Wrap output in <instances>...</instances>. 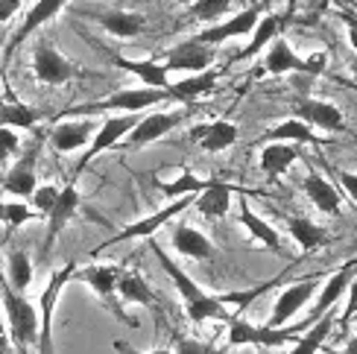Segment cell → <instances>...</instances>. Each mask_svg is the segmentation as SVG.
<instances>
[{"label":"cell","instance_id":"cell-1","mask_svg":"<svg viewBox=\"0 0 357 354\" xmlns=\"http://www.w3.org/2000/svg\"><path fill=\"white\" fill-rule=\"evenodd\" d=\"M170 100L165 88H146V85H129V88H117L114 94L94 100V102H82L73 106L65 114H77V117H94L100 111H121V114H141L146 109L158 106V102Z\"/></svg>","mask_w":357,"mask_h":354},{"label":"cell","instance_id":"cell-2","mask_svg":"<svg viewBox=\"0 0 357 354\" xmlns=\"http://www.w3.org/2000/svg\"><path fill=\"white\" fill-rule=\"evenodd\" d=\"M0 299H3L6 328L12 343L18 348L38 346V307L29 299H24V293H15L6 282V275H0Z\"/></svg>","mask_w":357,"mask_h":354},{"label":"cell","instance_id":"cell-3","mask_svg":"<svg viewBox=\"0 0 357 354\" xmlns=\"http://www.w3.org/2000/svg\"><path fill=\"white\" fill-rule=\"evenodd\" d=\"M325 62H328V53H314V56H299L290 41L275 38L270 47L264 50L261 59V73L266 77H287V73H302V77H319L325 70Z\"/></svg>","mask_w":357,"mask_h":354},{"label":"cell","instance_id":"cell-4","mask_svg":"<svg viewBox=\"0 0 357 354\" xmlns=\"http://www.w3.org/2000/svg\"><path fill=\"white\" fill-rule=\"evenodd\" d=\"M307 328L302 325H287V328H270L266 322H246V319H231L229 322V346L241 348V346H252V348H281L296 343Z\"/></svg>","mask_w":357,"mask_h":354},{"label":"cell","instance_id":"cell-5","mask_svg":"<svg viewBox=\"0 0 357 354\" xmlns=\"http://www.w3.org/2000/svg\"><path fill=\"white\" fill-rule=\"evenodd\" d=\"M77 270L79 263L77 261H68L62 270H56L47 284H44L41 296H38V354H56L53 351V316H56V305L62 299L65 287L77 278Z\"/></svg>","mask_w":357,"mask_h":354},{"label":"cell","instance_id":"cell-6","mask_svg":"<svg viewBox=\"0 0 357 354\" xmlns=\"http://www.w3.org/2000/svg\"><path fill=\"white\" fill-rule=\"evenodd\" d=\"M121 267L117 263H88V267H79L77 270V282H85L88 287L94 290V296L100 299L102 307H109V314L117 316L126 325L138 328V319L129 316L123 311V302L117 299V282H121Z\"/></svg>","mask_w":357,"mask_h":354},{"label":"cell","instance_id":"cell-7","mask_svg":"<svg viewBox=\"0 0 357 354\" xmlns=\"http://www.w3.org/2000/svg\"><path fill=\"white\" fill-rule=\"evenodd\" d=\"M197 202V197H182V199H173L170 205H165V208H158L155 214H150V217H144V220H135V223H129V226H123L117 234H112V238L106 240V243H100L97 249H94V255L97 252H102V249H109V246H117V243H126V240H146V238H153V234L158 231V229H165L170 220H176L178 214H185L190 205Z\"/></svg>","mask_w":357,"mask_h":354},{"label":"cell","instance_id":"cell-8","mask_svg":"<svg viewBox=\"0 0 357 354\" xmlns=\"http://www.w3.org/2000/svg\"><path fill=\"white\" fill-rule=\"evenodd\" d=\"M319 287H322V275H307V278H299V282L287 284L275 296V305L270 311V322H266V325L270 328H287L290 319L319 293Z\"/></svg>","mask_w":357,"mask_h":354},{"label":"cell","instance_id":"cell-9","mask_svg":"<svg viewBox=\"0 0 357 354\" xmlns=\"http://www.w3.org/2000/svg\"><path fill=\"white\" fill-rule=\"evenodd\" d=\"M188 111L185 109H173V111H150V114H141L138 126L129 132V135L121 141L123 150H138V146H146V144H155L161 138H167L170 132L185 123Z\"/></svg>","mask_w":357,"mask_h":354},{"label":"cell","instance_id":"cell-10","mask_svg":"<svg viewBox=\"0 0 357 354\" xmlns=\"http://www.w3.org/2000/svg\"><path fill=\"white\" fill-rule=\"evenodd\" d=\"M85 18H91L94 24H100L106 33H112L114 38H135L144 33V15L132 12V9H117V6H102V3H88L77 9Z\"/></svg>","mask_w":357,"mask_h":354},{"label":"cell","instance_id":"cell-11","mask_svg":"<svg viewBox=\"0 0 357 354\" xmlns=\"http://www.w3.org/2000/svg\"><path fill=\"white\" fill-rule=\"evenodd\" d=\"M33 73L44 85H65L79 77V65H73L50 41H38L33 47Z\"/></svg>","mask_w":357,"mask_h":354},{"label":"cell","instance_id":"cell-12","mask_svg":"<svg viewBox=\"0 0 357 354\" xmlns=\"http://www.w3.org/2000/svg\"><path fill=\"white\" fill-rule=\"evenodd\" d=\"M138 121H141V114H109L106 121L100 123L94 141L88 144V150L82 153L79 164H77V173H79V170H85V167L91 164V161L100 155V153H106V150H114V146H121V141L129 135L132 129L138 126Z\"/></svg>","mask_w":357,"mask_h":354},{"label":"cell","instance_id":"cell-13","mask_svg":"<svg viewBox=\"0 0 357 354\" xmlns=\"http://www.w3.org/2000/svg\"><path fill=\"white\" fill-rule=\"evenodd\" d=\"M214 59H217V47H205V44H199V41L185 38V41H178L176 47L167 50L161 65L170 70V77L173 73H178V77H190V73L211 70Z\"/></svg>","mask_w":357,"mask_h":354},{"label":"cell","instance_id":"cell-14","mask_svg":"<svg viewBox=\"0 0 357 354\" xmlns=\"http://www.w3.org/2000/svg\"><path fill=\"white\" fill-rule=\"evenodd\" d=\"M258 21H261V9L252 6V9L237 12V15H231V18L220 21V24H211L208 29H202V33L190 36V38L199 41V44H205V47H220V44H226V41H231V38L252 36V29L258 26Z\"/></svg>","mask_w":357,"mask_h":354},{"label":"cell","instance_id":"cell-15","mask_svg":"<svg viewBox=\"0 0 357 354\" xmlns=\"http://www.w3.org/2000/svg\"><path fill=\"white\" fill-rule=\"evenodd\" d=\"M354 272H357V261H346L337 272L328 275V282L319 287V299H317V305H314V311H310V314L305 316V322H302L305 328L317 325V322H319L325 314H331V311H334V305L346 296V290H349V284H351Z\"/></svg>","mask_w":357,"mask_h":354},{"label":"cell","instance_id":"cell-16","mask_svg":"<svg viewBox=\"0 0 357 354\" xmlns=\"http://www.w3.org/2000/svg\"><path fill=\"white\" fill-rule=\"evenodd\" d=\"M293 117L296 121L307 123L310 129H322V132H340L346 126L343 111L328 100H314V97H299L293 102Z\"/></svg>","mask_w":357,"mask_h":354},{"label":"cell","instance_id":"cell-17","mask_svg":"<svg viewBox=\"0 0 357 354\" xmlns=\"http://www.w3.org/2000/svg\"><path fill=\"white\" fill-rule=\"evenodd\" d=\"M79 205H82L79 187L73 185V182H68V185L62 187V197H59L56 208H53L50 217H47V234H44V246H41V255H44V258L53 252V243H56L59 234L65 231V226L79 214Z\"/></svg>","mask_w":357,"mask_h":354},{"label":"cell","instance_id":"cell-18","mask_svg":"<svg viewBox=\"0 0 357 354\" xmlns=\"http://www.w3.org/2000/svg\"><path fill=\"white\" fill-rule=\"evenodd\" d=\"M100 123L94 117H77V121H59L50 132V144L56 153H77L85 144H91Z\"/></svg>","mask_w":357,"mask_h":354},{"label":"cell","instance_id":"cell-19","mask_svg":"<svg viewBox=\"0 0 357 354\" xmlns=\"http://www.w3.org/2000/svg\"><path fill=\"white\" fill-rule=\"evenodd\" d=\"M36 161H38V150L33 146L24 158H18L9 167V173L0 179V187L6 190L12 199H33V194L38 190V173H36Z\"/></svg>","mask_w":357,"mask_h":354},{"label":"cell","instance_id":"cell-20","mask_svg":"<svg viewBox=\"0 0 357 354\" xmlns=\"http://www.w3.org/2000/svg\"><path fill=\"white\" fill-rule=\"evenodd\" d=\"M170 243H173V249H176V255L190 258V261H214V255H217L211 238H208V234H202L199 229L188 226V223H178V226L173 229Z\"/></svg>","mask_w":357,"mask_h":354},{"label":"cell","instance_id":"cell-21","mask_svg":"<svg viewBox=\"0 0 357 354\" xmlns=\"http://www.w3.org/2000/svg\"><path fill=\"white\" fill-rule=\"evenodd\" d=\"M112 65H117L121 70L132 73V77H138L141 85L146 88H165L170 85V70L161 65V62H153V59H129V56H121V53H109Z\"/></svg>","mask_w":357,"mask_h":354},{"label":"cell","instance_id":"cell-22","mask_svg":"<svg viewBox=\"0 0 357 354\" xmlns=\"http://www.w3.org/2000/svg\"><path fill=\"white\" fill-rule=\"evenodd\" d=\"M117 299L123 305H144L150 311H161V299L158 293L150 287V282L138 272V270H123L121 282H117Z\"/></svg>","mask_w":357,"mask_h":354},{"label":"cell","instance_id":"cell-23","mask_svg":"<svg viewBox=\"0 0 357 354\" xmlns=\"http://www.w3.org/2000/svg\"><path fill=\"white\" fill-rule=\"evenodd\" d=\"M190 135L199 141V146L205 153H226L237 144V138H241V129H237L231 121H211V123L197 126Z\"/></svg>","mask_w":357,"mask_h":354},{"label":"cell","instance_id":"cell-24","mask_svg":"<svg viewBox=\"0 0 357 354\" xmlns=\"http://www.w3.org/2000/svg\"><path fill=\"white\" fill-rule=\"evenodd\" d=\"M217 79H220V73L214 68L202 70V73H190V77H178L176 82L167 85V94H170V100H178V102H193V100L217 91Z\"/></svg>","mask_w":357,"mask_h":354},{"label":"cell","instance_id":"cell-25","mask_svg":"<svg viewBox=\"0 0 357 354\" xmlns=\"http://www.w3.org/2000/svg\"><path fill=\"white\" fill-rule=\"evenodd\" d=\"M305 197L310 199V205H314L319 214H328V217H337L340 205H343V199H340V190L328 179H325V176H319L317 170H310L305 176Z\"/></svg>","mask_w":357,"mask_h":354},{"label":"cell","instance_id":"cell-26","mask_svg":"<svg viewBox=\"0 0 357 354\" xmlns=\"http://www.w3.org/2000/svg\"><path fill=\"white\" fill-rule=\"evenodd\" d=\"M70 3V0H36V6L26 12V18H24V24H21V29L15 33V38H12V47L9 50H15V47H21V44L36 33V29H41L44 24H50L53 18H59L62 15V9Z\"/></svg>","mask_w":357,"mask_h":354},{"label":"cell","instance_id":"cell-27","mask_svg":"<svg viewBox=\"0 0 357 354\" xmlns=\"http://www.w3.org/2000/svg\"><path fill=\"white\" fill-rule=\"evenodd\" d=\"M299 158H302V153H299V146H296V144L270 141V144H266L264 150H261L258 164H261V173H264V176H270V179H278V176H284Z\"/></svg>","mask_w":357,"mask_h":354},{"label":"cell","instance_id":"cell-28","mask_svg":"<svg viewBox=\"0 0 357 354\" xmlns=\"http://www.w3.org/2000/svg\"><path fill=\"white\" fill-rule=\"evenodd\" d=\"M284 226L290 231V238L296 240V246L302 249V252H310V249L317 246H328L331 243V231L314 223L310 217H293V214H284Z\"/></svg>","mask_w":357,"mask_h":354},{"label":"cell","instance_id":"cell-29","mask_svg":"<svg viewBox=\"0 0 357 354\" xmlns=\"http://www.w3.org/2000/svg\"><path fill=\"white\" fill-rule=\"evenodd\" d=\"M281 26H284V15H264V18L258 21V26L252 29V38H249V44L234 56V62H246V59H255L258 53H264L270 44L275 41V38H281L278 33H281Z\"/></svg>","mask_w":357,"mask_h":354},{"label":"cell","instance_id":"cell-30","mask_svg":"<svg viewBox=\"0 0 357 354\" xmlns=\"http://www.w3.org/2000/svg\"><path fill=\"white\" fill-rule=\"evenodd\" d=\"M241 226L249 231V238L255 240V243H261V246H266V249H273L275 255H284V240H281L278 229H273L258 211H252V208H249V202L241 205Z\"/></svg>","mask_w":357,"mask_h":354},{"label":"cell","instance_id":"cell-31","mask_svg":"<svg viewBox=\"0 0 357 354\" xmlns=\"http://www.w3.org/2000/svg\"><path fill=\"white\" fill-rule=\"evenodd\" d=\"M234 194H237V187H231V185H226V182H211V185H208L202 194L197 197L193 208H197L199 217H205V220H220V217H226Z\"/></svg>","mask_w":357,"mask_h":354},{"label":"cell","instance_id":"cell-32","mask_svg":"<svg viewBox=\"0 0 357 354\" xmlns=\"http://www.w3.org/2000/svg\"><path fill=\"white\" fill-rule=\"evenodd\" d=\"M211 185V179H199L197 173H190V170H178L173 179H155V187L161 190L165 197L170 199H182V197H199L202 190Z\"/></svg>","mask_w":357,"mask_h":354},{"label":"cell","instance_id":"cell-33","mask_svg":"<svg viewBox=\"0 0 357 354\" xmlns=\"http://www.w3.org/2000/svg\"><path fill=\"white\" fill-rule=\"evenodd\" d=\"M41 121L38 109L26 106V102L18 100H9V102H0V129H15V132H26L33 129Z\"/></svg>","mask_w":357,"mask_h":354},{"label":"cell","instance_id":"cell-34","mask_svg":"<svg viewBox=\"0 0 357 354\" xmlns=\"http://www.w3.org/2000/svg\"><path fill=\"white\" fill-rule=\"evenodd\" d=\"M337 328V314L331 311V314H325L317 325H310L299 340L293 343V351L290 354H317L322 346H325V340L331 337V331Z\"/></svg>","mask_w":357,"mask_h":354},{"label":"cell","instance_id":"cell-35","mask_svg":"<svg viewBox=\"0 0 357 354\" xmlns=\"http://www.w3.org/2000/svg\"><path fill=\"white\" fill-rule=\"evenodd\" d=\"M33 261H29L26 252H21V249H12V252L6 255V282L15 293H26L29 284H33Z\"/></svg>","mask_w":357,"mask_h":354},{"label":"cell","instance_id":"cell-36","mask_svg":"<svg viewBox=\"0 0 357 354\" xmlns=\"http://www.w3.org/2000/svg\"><path fill=\"white\" fill-rule=\"evenodd\" d=\"M266 138L270 141H281V144H319L322 138L314 135V129H310L307 123L296 121V117H287V121H281L278 126H273L270 132H266Z\"/></svg>","mask_w":357,"mask_h":354},{"label":"cell","instance_id":"cell-37","mask_svg":"<svg viewBox=\"0 0 357 354\" xmlns=\"http://www.w3.org/2000/svg\"><path fill=\"white\" fill-rule=\"evenodd\" d=\"M38 220V214L29 208L26 202L21 199H12V202H0V223L9 226V229H21L24 223H33Z\"/></svg>","mask_w":357,"mask_h":354},{"label":"cell","instance_id":"cell-38","mask_svg":"<svg viewBox=\"0 0 357 354\" xmlns=\"http://www.w3.org/2000/svg\"><path fill=\"white\" fill-rule=\"evenodd\" d=\"M229 9H231V0H197L193 6H188V15L193 21L211 24V21H220L222 15H229Z\"/></svg>","mask_w":357,"mask_h":354},{"label":"cell","instance_id":"cell-39","mask_svg":"<svg viewBox=\"0 0 357 354\" xmlns=\"http://www.w3.org/2000/svg\"><path fill=\"white\" fill-rule=\"evenodd\" d=\"M59 197H62V187L59 185H38V190L33 194V199H29V205H33V211L38 217H50Z\"/></svg>","mask_w":357,"mask_h":354},{"label":"cell","instance_id":"cell-40","mask_svg":"<svg viewBox=\"0 0 357 354\" xmlns=\"http://www.w3.org/2000/svg\"><path fill=\"white\" fill-rule=\"evenodd\" d=\"M173 354H214V346L205 340H197V337H178L173 346Z\"/></svg>","mask_w":357,"mask_h":354},{"label":"cell","instance_id":"cell-41","mask_svg":"<svg viewBox=\"0 0 357 354\" xmlns=\"http://www.w3.org/2000/svg\"><path fill=\"white\" fill-rule=\"evenodd\" d=\"M357 314V272H354V278H351V284H349V290H346V311L337 316V325H349V319Z\"/></svg>","mask_w":357,"mask_h":354},{"label":"cell","instance_id":"cell-42","mask_svg":"<svg viewBox=\"0 0 357 354\" xmlns=\"http://www.w3.org/2000/svg\"><path fill=\"white\" fill-rule=\"evenodd\" d=\"M21 150V138L15 129H0V158H9Z\"/></svg>","mask_w":357,"mask_h":354},{"label":"cell","instance_id":"cell-43","mask_svg":"<svg viewBox=\"0 0 357 354\" xmlns=\"http://www.w3.org/2000/svg\"><path fill=\"white\" fill-rule=\"evenodd\" d=\"M340 185H343V190L354 199V205H357V173H351V170H340Z\"/></svg>","mask_w":357,"mask_h":354},{"label":"cell","instance_id":"cell-44","mask_svg":"<svg viewBox=\"0 0 357 354\" xmlns=\"http://www.w3.org/2000/svg\"><path fill=\"white\" fill-rule=\"evenodd\" d=\"M114 351L117 354H173V348H155V351H141V348H132L126 340H114Z\"/></svg>","mask_w":357,"mask_h":354},{"label":"cell","instance_id":"cell-45","mask_svg":"<svg viewBox=\"0 0 357 354\" xmlns=\"http://www.w3.org/2000/svg\"><path fill=\"white\" fill-rule=\"evenodd\" d=\"M24 0H0V24H6L9 18H15L21 9Z\"/></svg>","mask_w":357,"mask_h":354},{"label":"cell","instance_id":"cell-46","mask_svg":"<svg viewBox=\"0 0 357 354\" xmlns=\"http://www.w3.org/2000/svg\"><path fill=\"white\" fill-rule=\"evenodd\" d=\"M9 348H12V337L6 328V319H0V354H9Z\"/></svg>","mask_w":357,"mask_h":354},{"label":"cell","instance_id":"cell-47","mask_svg":"<svg viewBox=\"0 0 357 354\" xmlns=\"http://www.w3.org/2000/svg\"><path fill=\"white\" fill-rule=\"evenodd\" d=\"M343 354H357V334L351 337V340L346 343V348H343Z\"/></svg>","mask_w":357,"mask_h":354},{"label":"cell","instance_id":"cell-48","mask_svg":"<svg viewBox=\"0 0 357 354\" xmlns=\"http://www.w3.org/2000/svg\"><path fill=\"white\" fill-rule=\"evenodd\" d=\"M176 3H182V6H193V3H197V0H176Z\"/></svg>","mask_w":357,"mask_h":354},{"label":"cell","instance_id":"cell-49","mask_svg":"<svg viewBox=\"0 0 357 354\" xmlns=\"http://www.w3.org/2000/svg\"><path fill=\"white\" fill-rule=\"evenodd\" d=\"M351 44H354V50H357V33H351Z\"/></svg>","mask_w":357,"mask_h":354}]
</instances>
